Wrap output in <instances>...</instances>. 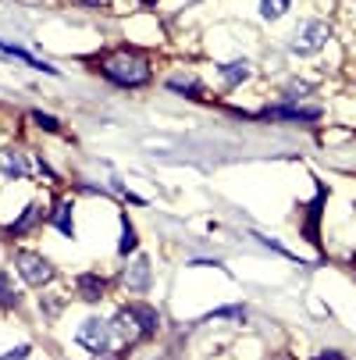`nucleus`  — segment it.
<instances>
[{"label":"nucleus","mask_w":356,"mask_h":360,"mask_svg":"<svg viewBox=\"0 0 356 360\" xmlns=\"http://www.w3.org/2000/svg\"><path fill=\"white\" fill-rule=\"evenodd\" d=\"M104 75L118 86H143V82H150V65H146V58L132 54V50H118L114 58L104 61Z\"/></svg>","instance_id":"obj_1"},{"label":"nucleus","mask_w":356,"mask_h":360,"mask_svg":"<svg viewBox=\"0 0 356 360\" xmlns=\"http://www.w3.org/2000/svg\"><path fill=\"white\" fill-rule=\"evenodd\" d=\"M111 335H114L111 321H100V318H86V321L79 325V332H75V339H79L89 353H107Z\"/></svg>","instance_id":"obj_2"},{"label":"nucleus","mask_w":356,"mask_h":360,"mask_svg":"<svg viewBox=\"0 0 356 360\" xmlns=\"http://www.w3.org/2000/svg\"><path fill=\"white\" fill-rule=\"evenodd\" d=\"M18 275L25 285H46L50 278H54V268H50V261L43 253H18Z\"/></svg>","instance_id":"obj_3"},{"label":"nucleus","mask_w":356,"mask_h":360,"mask_svg":"<svg viewBox=\"0 0 356 360\" xmlns=\"http://www.w3.org/2000/svg\"><path fill=\"white\" fill-rule=\"evenodd\" d=\"M331 29L324 22H307V25H299L296 36H292V50L296 54H317V50L328 43Z\"/></svg>","instance_id":"obj_4"},{"label":"nucleus","mask_w":356,"mask_h":360,"mask_svg":"<svg viewBox=\"0 0 356 360\" xmlns=\"http://www.w3.org/2000/svg\"><path fill=\"white\" fill-rule=\"evenodd\" d=\"M128 314H132L136 328L143 332V339H150V335L157 332V325H161L157 311H154V307H146V303H128Z\"/></svg>","instance_id":"obj_5"},{"label":"nucleus","mask_w":356,"mask_h":360,"mask_svg":"<svg viewBox=\"0 0 356 360\" xmlns=\"http://www.w3.org/2000/svg\"><path fill=\"white\" fill-rule=\"evenodd\" d=\"M0 172L8 179H25L29 175V161L22 150H0Z\"/></svg>","instance_id":"obj_6"},{"label":"nucleus","mask_w":356,"mask_h":360,"mask_svg":"<svg viewBox=\"0 0 356 360\" xmlns=\"http://www.w3.org/2000/svg\"><path fill=\"white\" fill-rule=\"evenodd\" d=\"M0 50H4V54H11V58H18V61H29L32 68H39V72H46V75H58V68H54V65H46V61L32 58L29 50H22V46H11V43H4V39H0Z\"/></svg>","instance_id":"obj_7"},{"label":"nucleus","mask_w":356,"mask_h":360,"mask_svg":"<svg viewBox=\"0 0 356 360\" xmlns=\"http://www.w3.org/2000/svg\"><path fill=\"white\" fill-rule=\"evenodd\" d=\"M125 285L128 289H146L150 285V261H146V257H139V261L125 271Z\"/></svg>","instance_id":"obj_8"},{"label":"nucleus","mask_w":356,"mask_h":360,"mask_svg":"<svg viewBox=\"0 0 356 360\" xmlns=\"http://www.w3.org/2000/svg\"><path fill=\"white\" fill-rule=\"evenodd\" d=\"M218 75H221L225 86H239V82L249 79V65H246V61H228V65L218 68Z\"/></svg>","instance_id":"obj_9"},{"label":"nucleus","mask_w":356,"mask_h":360,"mask_svg":"<svg viewBox=\"0 0 356 360\" xmlns=\"http://www.w3.org/2000/svg\"><path fill=\"white\" fill-rule=\"evenodd\" d=\"M79 292H82V300L96 303L100 296H104V278L100 275H79Z\"/></svg>","instance_id":"obj_10"},{"label":"nucleus","mask_w":356,"mask_h":360,"mask_svg":"<svg viewBox=\"0 0 356 360\" xmlns=\"http://www.w3.org/2000/svg\"><path fill=\"white\" fill-rule=\"evenodd\" d=\"M271 118H292V122H317V111H296V108H271Z\"/></svg>","instance_id":"obj_11"},{"label":"nucleus","mask_w":356,"mask_h":360,"mask_svg":"<svg viewBox=\"0 0 356 360\" xmlns=\"http://www.w3.org/2000/svg\"><path fill=\"white\" fill-rule=\"evenodd\" d=\"M15 303H18V292L11 285V275L0 271V307H15Z\"/></svg>","instance_id":"obj_12"},{"label":"nucleus","mask_w":356,"mask_h":360,"mask_svg":"<svg viewBox=\"0 0 356 360\" xmlns=\"http://www.w3.org/2000/svg\"><path fill=\"white\" fill-rule=\"evenodd\" d=\"M54 225L65 232V236H75V221H72V203H61L58 214H54Z\"/></svg>","instance_id":"obj_13"},{"label":"nucleus","mask_w":356,"mask_h":360,"mask_svg":"<svg viewBox=\"0 0 356 360\" xmlns=\"http://www.w3.org/2000/svg\"><path fill=\"white\" fill-rule=\"evenodd\" d=\"M36 214H39V207H36V203H29V207L22 211V218H18V221H11V229H8V232H11V236H22V232L36 221Z\"/></svg>","instance_id":"obj_14"},{"label":"nucleus","mask_w":356,"mask_h":360,"mask_svg":"<svg viewBox=\"0 0 356 360\" xmlns=\"http://www.w3.org/2000/svg\"><path fill=\"white\" fill-rule=\"evenodd\" d=\"M289 11V0H261V15L264 18H282Z\"/></svg>","instance_id":"obj_15"},{"label":"nucleus","mask_w":356,"mask_h":360,"mask_svg":"<svg viewBox=\"0 0 356 360\" xmlns=\"http://www.w3.org/2000/svg\"><path fill=\"white\" fill-rule=\"evenodd\" d=\"M128 250H136V229L128 225V218H121V243H118V253L125 257Z\"/></svg>","instance_id":"obj_16"},{"label":"nucleus","mask_w":356,"mask_h":360,"mask_svg":"<svg viewBox=\"0 0 356 360\" xmlns=\"http://www.w3.org/2000/svg\"><path fill=\"white\" fill-rule=\"evenodd\" d=\"M168 86H171L175 93H199V82H196V79H182V75L168 79Z\"/></svg>","instance_id":"obj_17"},{"label":"nucleus","mask_w":356,"mask_h":360,"mask_svg":"<svg viewBox=\"0 0 356 360\" xmlns=\"http://www.w3.org/2000/svg\"><path fill=\"white\" fill-rule=\"evenodd\" d=\"M32 122H36L39 129H46V132H58V129H61V122H58L54 115H43V111H32Z\"/></svg>","instance_id":"obj_18"},{"label":"nucleus","mask_w":356,"mask_h":360,"mask_svg":"<svg viewBox=\"0 0 356 360\" xmlns=\"http://www.w3.org/2000/svg\"><path fill=\"white\" fill-rule=\"evenodd\" d=\"M25 356H29V346H18V349H8L0 360H25Z\"/></svg>","instance_id":"obj_19"},{"label":"nucleus","mask_w":356,"mask_h":360,"mask_svg":"<svg viewBox=\"0 0 356 360\" xmlns=\"http://www.w3.org/2000/svg\"><path fill=\"white\" fill-rule=\"evenodd\" d=\"M317 360H345V356H342V353H338V349H324V353H321V356H317Z\"/></svg>","instance_id":"obj_20"},{"label":"nucleus","mask_w":356,"mask_h":360,"mask_svg":"<svg viewBox=\"0 0 356 360\" xmlns=\"http://www.w3.org/2000/svg\"><path fill=\"white\" fill-rule=\"evenodd\" d=\"M82 4H89V8H100V4H107V0H82Z\"/></svg>","instance_id":"obj_21"},{"label":"nucleus","mask_w":356,"mask_h":360,"mask_svg":"<svg viewBox=\"0 0 356 360\" xmlns=\"http://www.w3.org/2000/svg\"><path fill=\"white\" fill-rule=\"evenodd\" d=\"M143 4H154V0H143Z\"/></svg>","instance_id":"obj_22"}]
</instances>
